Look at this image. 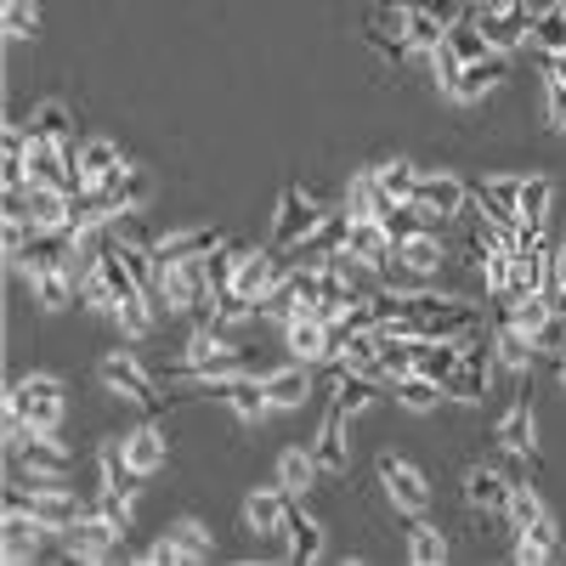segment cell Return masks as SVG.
I'll return each mask as SVG.
<instances>
[{"label": "cell", "mask_w": 566, "mask_h": 566, "mask_svg": "<svg viewBox=\"0 0 566 566\" xmlns=\"http://www.w3.org/2000/svg\"><path fill=\"white\" fill-rule=\"evenodd\" d=\"M515 560H522V566L555 560V538H544V533H515Z\"/></svg>", "instance_id": "cell-53"}, {"label": "cell", "mask_w": 566, "mask_h": 566, "mask_svg": "<svg viewBox=\"0 0 566 566\" xmlns=\"http://www.w3.org/2000/svg\"><path fill=\"white\" fill-rule=\"evenodd\" d=\"M165 533H170L187 555H193V560H210V555H216V533L199 522V515H176V522H170Z\"/></svg>", "instance_id": "cell-42"}, {"label": "cell", "mask_w": 566, "mask_h": 566, "mask_svg": "<svg viewBox=\"0 0 566 566\" xmlns=\"http://www.w3.org/2000/svg\"><path fill=\"white\" fill-rule=\"evenodd\" d=\"M560 555H566V549H560Z\"/></svg>", "instance_id": "cell-59"}, {"label": "cell", "mask_w": 566, "mask_h": 566, "mask_svg": "<svg viewBox=\"0 0 566 566\" xmlns=\"http://www.w3.org/2000/svg\"><path fill=\"white\" fill-rule=\"evenodd\" d=\"M323 199L306 193V187H283V199H277V216H272V250H301L312 232L323 227Z\"/></svg>", "instance_id": "cell-6"}, {"label": "cell", "mask_w": 566, "mask_h": 566, "mask_svg": "<svg viewBox=\"0 0 566 566\" xmlns=\"http://www.w3.org/2000/svg\"><path fill=\"white\" fill-rule=\"evenodd\" d=\"M533 363H538V346H533V335H522V328L499 323V328H493V368L515 380V374H527Z\"/></svg>", "instance_id": "cell-30"}, {"label": "cell", "mask_w": 566, "mask_h": 566, "mask_svg": "<svg viewBox=\"0 0 566 566\" xmlns=\"http://www.w3.org/2000/svg\"><path fill=\"white\" fill-rule=\"evenodd\" d=\"M488 380H493V368H482V363H459V368L448 374L442 397H453V402H482V397H488Z\"/></svg>", "instance_id": "cell-41"}, {"label": "cell", "mask_w": 566, "mask_h": 566, "mask_svg": "<svg viewBox=\"0 0 566 566\" xmlns=\"http://www.w3.org/2000/svg\"><path fill=\"white\" fill-rule=\"evenodd\" d=\"M272 482L290 493V499H306V493L323 482V464H317L312 442H306V448H283V453H277V470H272Z\"/></svg>", "instance_id": "cell-25"}, {"label": "cell", "mask_w": 566, "mask_h": 566, "mask_svg": "<svg viewBox=\"0 0 566 566\" xmlns=\"http://www.w3.org/2000/svg\"><path fill=\"white\" fill-rule=\"evenodd\" d=\"M464 7H488V0H464Z\"/></svg>", "instance_id": "cell-57"}, {"label": "cell", "mask_w": 566, "mask_h": 566, "mask_svg": "<svg viewBox=\"0 0 566 566\" xmlns=\"http://www.w3.org/2000/svg\"><path fill=\"white\" fill-rule=\"evenodd\" d=\"M12 459L29 482H69V470H74V453L57 442V431H29L12 448Z\"/></svg>", "instance_id": "cell-10"}, {"label": "cell", "mask_w": 566, "mask_h": 566, "mask_svg": "<svg viewBox=\"0 0 566 566\" xmlns=\"http://www.w3.org/2000/svg\"><path fill=\"white\" fill-rule=\"evenodd\" d=\"M7 216H23L34 232H69L74 221V193L52 181H29L18 193H7Z\"/></svg>", "instance_id": "cell-4"}, {"label": "cell", "mask_w": 566, "mask_h": 566, "mask_svg": "<svg viewBox=\"0 0 566 566\" xmlns=\"http://www.w3.org/2000/svg\"><path fill=\"white\" fill-rule=\"evenodd\" d=\"M533 45H538V52H566V12L560 7L533 18Z\"/></svg>", "instance_id": "cell-48"}, {"label": "cell", "mask_w": 566, "mask_h": 566, "mask_svg": "<svg viewBox=\"0 0 566 566\" xmlns=\"http://www.w3.org/2000/svg\"><path fill=\"white\" fill-rule=\"evenodd\" d=\"M29 295L40 312H63V306H80V277L69 266H45V272H29Z\"/></svg>", "instance_id": "cell-27"}, {"label": "cell", "mask_w": 566, "mask_h": 566, "mask_svg": "<svg viewBox=\"0 0 566 566\" xmlns=\"http://www.w3.org/2000/svg\"><path fill=\"white\" fill-rule=\"evenodd\" d=\"M459 363H464L459 340H424V335H413V374H424V380L448 386V374H453Z\"/></svg>", "instance_id": "cell-32"}, {"label": "cell", "mask_w": 566, "mask_h": 566, "mask_svg": "<svg viewBox=\"0 0 566 566\" xmlns=\"http://www.w3.org/2000/svg\"><path fill=\"white\" fill-rule=\"evenodd\" d=\"M23 130L29 136H52V142H74V114H69V103H34L29 108V119H23Z\"/></svg>", "instance_id": "cell-39"}, {"label": "cell", "mask_w": 566, "mask_h": 566, "mask_svg": "<svg viewBox=\"0 0 566 566\" xmlns=\"http://www.w3.org/2000/svg\"><path fill=\"white\" fill-rule=\"evenodd\" d=\"M538 63H544V80H560L566 85V52H538Z\"/></svg>", "instance_id": "cell-55"}, {"label": "cell", "mask_w": 566, "mask_h": 566, "mask_svg": "<svg viewBox=\"0 0 566 566\" xmlns=\"http://www.w3.org/2000/svg\"><path fill=\"white\" fill-rule=\"evenodd\" d=\"M448 555H453L448 533L437 522H424V515H413V527H408V560L413 566H442Z\"/></svg>", "instance_id": "cell-35"}, {"label": "cell", "mask_w": 566, "mask_h": 566, "mask_svg": "<svg viewBox=\"0 0 566 566\" xmlns=\"http://www.w3.org/2000/svg\"><path fill=\"white\" fill-rule=\"evenodd\" d=\"M504 515H510V533H544V538H560V527H555V510L544 504V493H538L533 482H515V488H510Z\"/></svg>", "instance_id": "cell-20"}, {"label": "cell", "mask_w": 566, "mask_h": 566, "mask_svg": "<svg viewBox=\"0 0 566 566\" xmlns=\"http://www.w3.org/2000/svg\"><path fill=\"white\" fill-rule=\"evenodd\" d=\"M391 391H397V408H402V413H431V408L442 402V386L424 380V374H408V380H397Z\"/></svg>", "instance_id": "cell-43"}, {"label": "cell", "mask_w": 566, "mask_h": 566, "mask_svg": "<svg viewBox=\"0 0 566 566\" xmlns=\"http://www.w3.org/2000/svg\"><path fill=\"white\" fill-rule=\"evenodd\" d=\"M397 7L424 12V18H437V23H448V29H453V23H464V12H470L464 0H397Z\"/></svg>", "instance_id": "cell-50"}, {"label": "cell", "mask_w": 566, "mask_h": 566, "mask_svg": "<svg viewBox=\"0 0 566 566\" xmlns=\"http://www.w3.org/2000/svg\"><path fill=\"white\" fill-rule=\"evenodd\" d=\"M549 312H555L549 295H522V301H504V317H499V323H510V328H522V335H533V328H538Z\"/></svg>", "instance_id": "cell-44"}, {"label": "cell", "mask_w": 566, "mask_h": 566, "mask_svg": "<svg viewBox=\"0 0 566 566\" xmlns=\"http://www.w3.org/2000/svg\"><path fill=\"white\" fill-rule=\"evenodd\" d=\"M216 244H227L216 227H176V232H159V239H154V255L159 261H199Z\"/></svg>", "instance_id": "cell-28"}, {"label": "cell", "mask_w": 566, "mask_h": 566, "mask_svg": "<svg viewBox=\"0 0 566 566\" xmlns=\"http://www.w3.org/2000/svg\"><path fill=\"white\" fill-rule=\"evenodd\" d=\"M80 306L85 312H97V317H114V306H119V295H114V283L91 266L85 277H80Z\"/></svg>", "instance_id": "cell-45"}, {"label": "cell", "mask_w": 566, "mask_h": 566, "mask_svg": "<svg viewBox=\"0 0 566 566\" xmlns=\"http://www.w3.org/2000/svg\"><path fill=\"white\" fill-rule=\"evenodd\" d=\"M346 255H357V261L374 266V272H386L391 255H397V232H391L386 221H352V227H346Z\"/></svg>", "instance_id": "cell-22"}, {"label": "cell", "mask_w": 566, "mask_h": 566, "mask_svg": "<svg viewBox=\"0 0 566 566\" xmlns=\"http://www.w3.org/2000/svg\"><path fill=\"white\" fill-rule=\"evenodd\" d=\"M424 57H431V74H437V85H442V91H448V85L459 80V69H464V57H459V45H453V40L431 45V52H424Z\"/></svg>", "instance_id": "cell-49"}, {"label": "cell", "mask_w": 566, "mask_h": 566, "mask_svg": "<svg viewBox=\"0 0 566 566\" xmlns=\"http://www.w3.org/2000/svg\"><path fill=\"white\" fill-rule=\"evenodd\" d=\"M493 442L510 459H538V413H533V402H510L493 424Z\"/></svg>", "instance_id": "cell-19"}, {"label": "cell", "mask_w": 566, "mask_h": 566, "mask_svg": "<svg viewBox=\"0 0 566 566\" xmlns=\"http://www.w3.org/2000/svg\"><path fill=\"white\" fill-rule=\"evenodd\" d=\"M515 216H522V227H549L555 216V181L549 176H522V199H515Z\"/></svg>", "instance_id": "cell-34"}, {"label": "cell", "mask_w": 566, "mask_h": 566, "mask_svg": "<svg viewBox=\"0 0 566 566\" xmlns=\"http://www.w3.org/2000/svg\"><path fill=\"white\" fill-rule=\"evenodd\" d=\"M136 560H148V566H193V555H187V549H181L170 533H159V538H154L148 549H142Z\"/></svg>", "instance_id": "cell-51"}, {"label": "cell", "mask_w": 566, "mask_h": 566, "mask_svg": "<svg viewBox=\"0 0 566 566\" xmlns=\"http://www.w3.org/2000/svg\"><path fill=\"white\" fill-rule=\"evenodd\" d=\"M448 266V250H442V232L437 227H413L397 239V255L391 266L380 272L386 290H424V283H437Z\"/></svg>", "instance_id": "cell-1"}, {"label": "cell", "mask_w": 566, "mask_h": 566, "mask_svg": "<svg viewBox=\"0 0 566 566\" xmlns=\"http://www.w3.org/2000/svg\"><path fill=\"white\" fill-rule=\"evenodd\" d=\"M340 210H346L352 221H386V216L397 210V199L386 193L380 181H374V170H357V176L346 181V199H340Z\"/></svg>", "instance_id": "cell-24"}, {"label": "cell", "mask_w": 566, "mask_h": 566, "mask_svg": "<svg viewBox=\"0 0 566 566\" xmlns=\"http://www.w3.org/2000/svg\"><path fill=\"white\" fill-rule=\"evenodd\" d=\"M7 413L23 419L29 431H63L69 386L57 380V374H23V380H12V391H7Z\"/></svg>", "instance_id": "cell-2"}, {"label": "cell", "mask_w": 566, "mask_h": 566, "mask_svg": "<svg viewBox=\"0 0 566 566\" xmlns=\"http://www.w3.org/2000/svg\"><path fill=\"white\" fill-rule=\"evenodd\" d=\"M380 488H386L397 515H424V510H431V476H424L413 459H402V453L380 459Z\"/></svg>", "instance_id": "cell-7"}, {"label": "cell", "mask_w": 566, "mask_h": 566, "mask_svg": "<svg viewBox=\"0 0 566 566\" xmlns=\"http://www.w3.org/2000/svg\"><path fill=\"white\" fill-rule=\"evenodd\" d=\"M119 448H125V459H130V470L142 482L159 476V470L170 464V431H165V424H136V431L119 437Z\"/></svg>", "instance_id": "cell-17"}, {"label": "cell", "mask_w": 566, "mask_h": 566, "mask_svg": "<svg viewBox=\"0 0 566 566\" xmlns=\"http://www.w3.org/2000/svg\"><path fill=\"white\" fill-rule=\"evenodd\" d=\"M374 397H380V380H374V374H357V368H335V408H340L346 419L368 413V408H374Z\"/></svg>", "instance_id": "cell-33"}, {"label": "cell", "mask_w": 566, "mask_h": 566, "mask_svg": "<svg viewBox=\"0 0 566 566\" xmlns=\"http://www.w3.org/2000/svg\"><path fill=\"white\" fill-rule=\"evenodd\" d=\"M312 453H317V464H323V476H346V470H352V419H346L335 402H328V413H323V424H317Z\"/></svg>", "instance_id": "cell-14"}, {"label": "cell", "mask_w": 566, "mask_h": 566, "mask_svg": "<svg viewBox=\"0 0 566 566\" xmlns=\"http://www.w3.org/2000/svg\"><path fill=\"white\" fill-rule=\"evenodd\" d=\"M266 380V397H272V408L277 413H290V408H306L312 397H317V380H312V363H283V368H266L261 374Z\"/></svg>", "instance_id": "cell-18"}, {"label": "cell", "mask_w": 566, "mask_h": 566, "mask_svg": "<svg viewBox=\"0 0 566 566\" xmlns=\"http://www.w3.org/2000/svg\"><path fill=\"white\" fill-rule=\"evenodd\" d=\"M45 538H52V533H45L29 510H7V522H0V560H7V566H34Z\"/></svg>", "instance_id": "cell-15"}, {"label": "cell", "mask_w": 566, "mask_h": 566, "mask_svg": "<svg viewBox=\"0 0 566 566\" xmlns=\"http://www.w3.org/2000/svg\"><path fill=\"white\" fill-rule=\"evenodd\" d=\"M7 510H29L45 533L63 538L91 504H80V493L69 482H34V488H7Z\"/></svg>", "instance_id": "cell-3"}, {"label": "cell", "mask_w": 566, "mask_h": 566, "mask_svg": "<svg viewBox=\"0 0 566 566\" xmlns=\"http://www.w3.org/2000/svg\"><path fill=\"white\" fill-rule=\"evenodd\" d=\"M136 482H142V476L130 470L119 437H108V442L97 448V493H125V499H136Z\"/></svg>", "instance_id": "cell-31"}, {"label": "cell", "mask_w": 566, "mask_h": 566, "mask_svg": "<svg viewBox=\"0 0 566 566\" xmlns=\"http://www.w3.org/2000/svg\"><path fill=\"white\" fill-rule=\"evenodd\" d=\"M290 510H295V499L283 493L277 482H272V488H250V493H244V533H255V538H283V527H290Z\"/></svg>", "instance_id": "cell-13"}, {"label": "cell", "mask_w": 566, "mask_h": 566, "mask_svg": "<svg viewBox=\"0 0 566 566\" xmlns=\"http://www.w3.org/2000/svg\"><path fill=\"white\" fill-rule=\"evenodd\" d=\"M97 515H108V522L119 527V533H130L136 527V504L125 499V493H97V504H91Z\"/></svg>", "instance_id": "cell-52"}, {"label": "cell", "mask_w": 566, "mask_h": 566, "mask_svg": "<svg viewBox=\"0 0 566 566\" xmlns=\"http://www.w3.org/2000/svg\"><path fill=\"white\" fill-rule=\"evenodd\" d=\"M97 193H103L114 210H142V205L154 199V176L142 170V165H119V170L97 187Z\"/></svg>", "instance_id": "cell-29"}, {"label": "cell", "mask_w": 566, "mask_h": 566, "mask_svg": "<svg viewBox=\"0 0 566 566\" xmlns=\"http://www.w3.org/2000/svg\"><path fill=\"white\" fill-rule=\"evenodd\" d=\"M413 205H424V210H431V216L448 227V221H464V210H470V187H464L459 170H419Z\"/></svg>", "instance_id": "cell-11"}, {"label": "cell", "mask_w": 566, "mask_h": 566, "mask_svg": "<svg viewBox=\"0 0 566 566\" xmlns=\"http://www.w3.org/2000/svg\"><path fill=\"white\" fill-rule=\"evenodd\" d=\"M533 346H538V357H566V306H555L538 328H533Z\"/></svg>", "instance_id": "cell-47"}, {"label": "cell", "mask_w": 566, "mask_h": 566, "mask_svg": "<svg viewBox=\"0 0 566 566\" xmlns=\"http://www.w3.org/2000/svg\"><path fill=\"white\" fill-rule=\"evenodd\" d=\"M555 7H560V12H566V0H555Z\"/></svg>", "instance_id": "cell-58"}, {"label": "cell", "mask_w": 566, "mask_h": 566, "mask_svg": "<svg viewBox=\"0 0 566 566\" xmlns=\"http://www.w3.org/2000/svg\"><path fill=\"white\" fill-rule=\"evenodd\" d=\"M63 555L69 560H80V566H97V560H130V544H125V533L108 522V515H97V510H85L80 522L63 533Z\"/></svg>", "instance_id": "cell-5"}, {"label": "cell", "mask_w": 566, "mask_h": 566, "mask_svg": "<svg viewBox=\"0 0 566 566\" xmlns=\"http://www.w3.org/2000/svg\"><path fill=\"white\" fill-rule=\"evenodd\" d=\"M119 165H125V148L114 136H80V193H97Z\"/></svg>", "instance_id": "cell-23"}, {"label": "cell", "mask_w": 566, "mask_h": 566, "mask_svg": "<svg viewBox=\"0 0 566 566\" xmlns=\"http://www.w3.org/2000/svg\"><path fill=\"white\" fill-rule=\"evenodd\" d=\"M504 80H510V52H488V57H476V63H464V69H459V80L442 91V97L470 108V103L493 97V91H499Z\"/></svg>", "instance_id": "cell-12"}, {"label": "cell", "mask_w": 566, "mask_h": 566, "mask_svg": "<svg viewBox=\"0 0 566 566\" xmlns=\"http://www.w3.org/2000/svg\"><path fill=\"white\" fill-rule=\"evenodd\" d=\"M476 199H482L488 216H499V221H522V216H515V199H522V176H482V181H476Z\"/></svg>", "instance_id": "cell-38"}, {"label": "cell", "mask_w": 566, "mask_h": 566, "mask_svg": "<svg viewBox=\"0 0 566 566\" xmlns=\"http://www.w3.org/2000/svg\"><path fill=\"white\" fill-rule=\"evenodd\" d=\"M368 170H374V181H380L397 205L413 199V187H419V165L413 159H380V165H368Z\"/></svg>", "instance_id": "cell-40"}, {"label": "cell", "mask_w": 566, "mask_h": 566, "mask_svg": "<svg viewBox=\"0 0 566 566\" xmlns=\"http://www.w3.org/2000/svg\"><path fill=\"white\" fill-rule=\"evenodd\" d=\"M335 346H340V328L328 323L323 312H301L283 323V352H290L295 363H335Z\"/></svg>", "instance_id": "cell-8"}, {"label": "cell", "mask_w": 566, "mask_h": 566, "mask_svg": "<svg viewBox=\"0 0 566 566\" xmlns=\"http://www.w3.org/2000/svg\"><path fill=\"white\" fill-rule=\"evenodd\" d=\"M555 380H560V391H566V357H560V368H555Z\"/></svg>", "instance_id": "cell-56"}, {"label": "cell", "mask_w": 566, "mask_h": 566, "mask_svg": "<svg viewBox=\"0 0 566 566\" xmlns=\"http://www.w3.org/2000/svg\"><path fill=\"white\" fill-rule=\"evenodd\" d=\"M154 323H159V301L154 295H130V301L114 306V328H119L125 340H148Z\"/></svg>", "instance_id": "cell-36"}, {"label": "cell", "mask_w": 566, "mask_h": 566, "mask_svg": "<svg viewBox=\"0 0 566 566\" xmlns=\"http://www.w3.org/2000/svg\"><path fill=\"white\" fill-rule=\"evenodd\" d=\"M283 560H295V566H312V560H323L328 555V527L317 522L312 510H301V499H295V510H290V527H283Z\"/></svg>", "instance_id": "cell-16"}, {"label": "cell", "mask_w": 566, "mask_h": 566, "mask_svg": "<svg viewBox=\"0 0 566 566\" xmlns=\"http://www.w3.org/2000/svg\"><path fill=\"white\" fill-rule=\"evenodd\" d=\"M232 413H239L244 424H255V419H266V413H277L272 408V397H266V380H261V368H239V374H232V380L216 391Z\"/></svg>", "instance_id": "cell-21"}, {"label": "cell", "mask_w": 566, "mask_h": 566, "mask_svg": "<svg viewBox=\"0 0 566 566\" xmlns=\"http://www.w3.org/2000/svg\"><path fill=\"white\" fill-rule=\"evenodd\" d=\"M0 29H7V40H34L40 34V7L34 0H7V7H0Z\"/></svg>", "instance_id": "cell-46"}, {"label": "cell", "mask_w": 566, "mask_h": 566, "mask_svg": "<svg viewBox=\"0 0 566 566\" xmlns=\"http://www.w3.org/2000/svg\"><path fill=\"white\" fill-rule=\"evenodd\" d=\"M544 125L566 136V85L560 80H544Z\"/></svg>", "instance_id": "cell-54"}, {"label": "cell", "mask_w": 566, "mask_h": 566, "mask_svg": "<svg viewBox=\"0 0 566 566\" xmlns=\"http://www.w3.org/2000/svg\"><path fill=\"white\" fill-rule=\"evenodd\" d=\"M510 476L504 470H493V464H470L464 470V504L470 510H488V515H504V504H510Z\"/></svg>", "instance_id": "cell-26"}, {"label": "cell", "mask_w": 566, "mask_h": 566, "mask_svg": "<svg viewBox=\"0 0 566 566\" xmlns=\"http://www.w3.org/2000/svg\"><path fill=\"white\" fill-rule=\"evenodd\" d=\"M97 380L108 386V397L136 402V408H154V402H165V397H159V380H154V374L142 368L130 352H108V357L97 363Z\"/></svg>", "instance_id": "cell-9"}, {"label": "cell", "mask_w": 566, "mask_h": 566, "mask_svg": "<svg viewBox=\"0 0 566 566\" xmlns=\"http://www.w3.org/2000/svg\"><path fill=\"white\" fill-rule=\"evenodd\" d=\"M397 34H402V52H431V45H442V40H448V23L397 7Z\"/></svg>", "instance_id": "cell-37"}]
</instances>
